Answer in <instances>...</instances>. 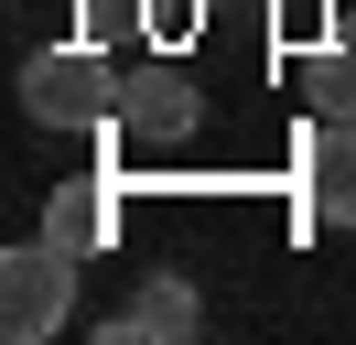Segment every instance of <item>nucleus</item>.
<instances>
[{
  "mask_svg": "<svg viewBox=\"0 0 356 345\" xmlns=\"http://www.w3.org/2000/svg\"><path fill=\"white\" fill-rule=\"evenodd\" d=\"M119 86H130V65H119L108 43H87V33L22 65V108L44 129H119Z\"/></svg>",
  "mask_w": 356,
  "mask_h": 345,
  "instance_id": "f257e3e1",
  "label": "nucleus"
},
{
  "mask_svg": "<svg viewBox=\"0 0 356 345\" xmlns=\"http://www.w3.org/2000/svg\"><path fill=\"white\" fill-rule=\"evenodd\" d=\"M76 33L130 54V43H152V0H76Z\"/></svg>",
  "mask_w": 356,
  "mask_h": 345,
  "instance_id": "0eeeda50",
  "label": "nucleus"
},
{
  "mask_svg": "<svg viewBox=\"0 0 356 345\" xmlns=\"http://www.w3.org/2000/svg\"><path fill=\"white\" fill-rule=\"evenodd\" d=\"M44 237L65 259H97L119 237V205H108V184H54V205H44Z\"/></svg>",
  "mask_w": 356,
  "mask_h": 345,
  "instance_id": "39448f33",
  "label": "nucleus"
},
{
  "mask_svg": "<svg viewBox=\"0 0 356 345\" xmlns=\"http://www.w3.org/2000/svg\"><path fill=\"white\" fill-rule=\"evenodd\" d=\"M313 97H324V119H356V43H334V54H324Z\"/></svg>",
  "mask_w": 356,
  "mask_h": 345,
  "instance_id": "6e6552de",
  "label": "nucleus"
},
{
  "mask_svg": "<svg viewBox=\"0 0 356 345\" xmlns=\"http://www.w3.org/2000/svg\"><path fill=\"white\" fill-rule=\"evenodd\" d=\"M302 216H313V227H356V119H324V129H313Z\"/></svg>",
  "mask_w": 356,
  "mask_h": 345,
  "instance_id": "20e7f679",
  "label": "nucleus"
},
{
  "mask_svg": "<svg viewBox=\"0 0 356 345\" xmlns=\"http://www.w3.org/2000/svg\"><path fill=\"white\" fill-rule=\"evenodd\" d=\"M195 323H205V302L184 291L173 270H152V280H140V302H130V313H119V335H152V345H184V335H195Z\"/></svg>",
  "mask_w": 356,
  "mask_h": 345,
  "instance_id": "423d86ee",
  "label": "nucleus"
},
{
  "mask_svg": "<svg viewBox=\"0 0 356 345\" xmlns=\"http://www.w3.org/2000/svg\"><path fill=\"white\" fill-rule=\"evenodd\" d=\"M195 22H205V0H152V43H162V54H184Z\"/></svg>",
  "mask_w": 356,
  "mask_h": 345,
  "instance_id": "1a4fd4ad",
  "label": "nucleus"
},
{
  "mask_svg": "<svg viewBox=\"0 0 356 345\" xmlns=\"http://www.w3.org/2000/svg\"><path fill=\"white\" fill-rule=\"evenodd\" d=\"M195 119H205L195 76H184V65L152 43V65H130V86H119V141H140V151H173V141H195Z\"/></svg>",
  "mask_w": 356,
  "mask_h": 345,
  "instance_id": "7ed1b4c3",
  "label": "nucleus"
},
{
  "mask_svg": "<svg viewBox=\"0 0 356 345\" xmlns=\"http://www.w3.org/2000/svg\"><path fill=\"white\" fill-rule=\"evenodd\" d=\"M65 302H76V259L54 248V237H33V248L0 259V335H11V345L65 335Z\"/></svg>",
  "mask_w": 356,
  "mask_h": 345,
  "instance_id": "f03ea898",
  "label": "nucleus"
}]
</instances>
